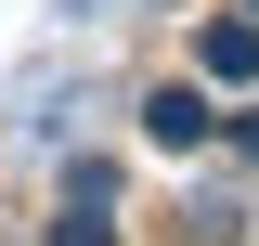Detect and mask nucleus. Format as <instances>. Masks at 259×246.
<instances>
[{
	"instance_id": "nucleus-1",
	"label": "nucleus",
	"mask_w": 259,
	"mask_h": 246,
	"mask_svg": "<svg viewBox=\"0 0 259 246\" xmlns=\"http://www.w3.org/2000/svg\"><path fill=\"white\" fill-rule=\"evenodd\" d=\"M207 130H221V104H207V91H182V78H168V91H143V143H156V155H194Z\"/></svg>"
},
{
	"instance_id": "nucleus-2",
	"label": "nucleus",
	"mask_w": 259,
	"mask_h": 246,
	"mask_svg": "<svg viewBox=\"0 0 259 246\" xmlns=\"http://www.w3.org/2000/svg\"><path fill=\"white\" fill-rule=\"evenodd\" d=\"M207 78H259V26H246V13L207 26Z\"/></svg>"
},
{
	"instance_id": "nucleus-3",
	"label": "nucleus",
	"mask_w": 259,
	"mask_h": 246,
	"mask_svg": "<svg viewBox=\"0 0 259 246\" xmlns=\"http://www.w3.org/2000/svg\"><path fill=\"white\" fill-rule=\"evenodd\" d=\"M52 246H117V220H104V194H65V220H52Z\"/></svg>"
},
{
	"instance_id": "nucleus-4",
	"label": "nucleus",
	"mask_w": 259,
	"mask_h": 246,
	"mask_svg": "<svg viewBox=\"0 0 259 246\" xmlns=\"http://www.w3.org/2000/svg\"><path fill=\"white\" fill-rule=\"evenodd\" d=\"M246 13H259V0H246Z\"/></svg>"
}]
</instances>
